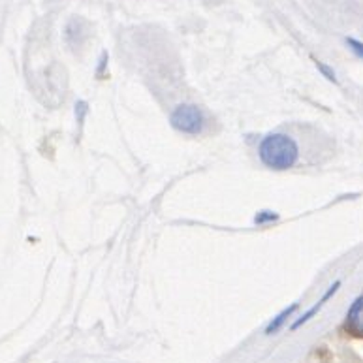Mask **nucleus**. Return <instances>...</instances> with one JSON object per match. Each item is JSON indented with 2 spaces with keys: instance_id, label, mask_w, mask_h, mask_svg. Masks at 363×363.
<instances>
[{
  "instance_id": "f257e3e1",
  "label": "nucleus",
  "mask_w": 363,
  "mask_h": 363,
  "mask_svg": "<svg viewBox=\"0 0 363 363\" xmlns=\"http://www.w3.org/2000/svg\"><path fill=\"white\" fill-rule=\"evenodd\" d=\"M258 155L267 168L282 172V169L292 168L294 164L298 162L299 149L294 138L286 134H269L262 140Z\"/></svg>"
},
{
  "instance_id": "f03ea898",
  "label": "nucleus",
  "mask_w": 363,
  "mask_h": 363,
  "mask_svg": "<svg viewBox=\"0 0 363 363\" xmlns=\"http://www.w3.org/2000/svg\"><path fill=\"white\" fill-rule=\"evenodd\" d=\"M169 123L183 134H198L203 128V113L194 104H181L174 109Z\"/></svg>"
},
{
  "instance_id": "7ed1b4c3",
  "label": "nucleus",
  "mask_w": 363,
  "mask_h": 363,
  "mask_svg": "<svg viewBox=\"0 0 363 363\" xmlns=\"http://www.w3.org/2000/svg\"><path fill=\"white\" fill-rule=\"evenodd\" d=\"M345 328H347L348 333L363 337V296H359L352 303V307L348 309Z\"/></svg>"
},
{
  "instance_id": "20e7f679",
  "label": "nucleus",
  "mask_w": 363,
  "mask_h": 363,
  "mask_svg": "<svg viewBox=\"0 0 363 363\" xmlns=\"http://www.w3.org/2000/svg\"><path fill=\"white\" fill-rule=\"evenodd\" d=\"M296 309H298V303L290 305V307H286V309L282 311V313H279V315H277L275 318H273L272 322H269V325H267V328H266L267 335H273V333H277V331L281 330L282 324L286 322V318H290V316L294 315V311H296Z\"/></svg>"
},
{
  "instance_id": "39448f33",
  "label": "nucleus",
  "mask_w": 363,
  "mask_h": 363,
  "mask_svg": "<svg viewBox=\"0 0 363 363\" xmlns=\"http://www.w3.org/2000/svg\"><path fill=\"white\" fill-rule=\"evenodd\" d=\"M322 305H324V303H322V301H318V303H316L315 307H311V309L307 311V313H305L303 316H301V318H299V320H296V322H294V324H292V330H298L299 325H303L305 322H309V320L313 318V316H315L316 313H318V311H320V307H322Z\"/></svg>"
},
{
  "instance_id": "423d86ee",
  "label": "nucleus",
  "mask_w": 363,
  "mask_h": 363,
  "mask_svg": "<svg viewBox=\"0 0 363 363\" xmlns=\"http://www.w3.org/2000/svg\"><path fill=\"white\" fill-rule=\"evenodd\" d=\"M277 218H279V215H277L275 211H260L255 217V223L266 224V223H273V220H277Z\"/></svg>"
},
{
  "instance_id": "0eeeda50",
  "label": "nucleus",
  "mask_w": 363,
  "mask_h": 363,
  "mask_svg": "<svg viewBox=\"0 0 363 363\" xmlns=\"http://www.w3.org/2000/svg\"><path fill=\"white\" fill-rule=\"evenodd\" d=\"M316 66H318V70L322 72V74H324V76L328 77V79H330V82H333V83L337 82V79H335V72L330 70V68H328V66H325V65H322V62H316Z\"/></svg>"
},
{
  "instance_id": "6e6552de",
  "label": "nucleus",
  "mask_w": 363,
  "mask_h": 363,
  "mask_svg": "<svg viewBox=\"0 0 363 363\" xmlns=\"http://www.w3.org/2000/svg\"><path fill=\"white\" fill-rule=\"evenodd\" d=\"M339 286H341V281L333 282V284H331V286H330V290H328V292H325L324 296H322V299H320V301H322V303H325V301H328V299H330L331 296H333V294L337 292V290H339Z\"/></svg>"
},
{
  "instance_id": "1a4fd4ad",
  "label": "nucleus",
  "mask_w": 363,
  "mask_h": 363,
  "mask_svg": "<svg viewBox=\"0 0 363 363\" xmlns=\"http://www.w3.org/2000/svg\"><path fill=\"white\" fill-rule=\"evenodd\" d=\"M347 42H348V45H352L354 51H356V53H358L359 57L363 59V44H362V42H356V40H352V38L347 40Z\"/></svg>"
}]
</instances>
